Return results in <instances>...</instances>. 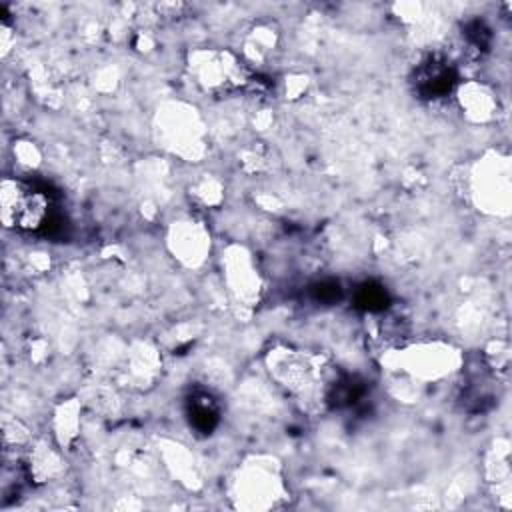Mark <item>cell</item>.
<instances>
[{"instance_id": "4", "label": "cell", "mask_w": 512, "mask_h": 512, "mask_svg": "<svg viewBox=\"0 0 512 512\" xmlns=\"http://www.w3.org/2000/svg\"><path fill=\"white\" fill-rule=\"evenodd\" d=\"M188 416H190V424L196 430L208 432L218 422V406H216V402L210 396L198 394V396H194V400H190Z\"/></svg>"}, {"instance_id": "2", "label": "cell", "mask_w": 512, "mask_h": 512, "mask_svg": "<svg viewBox=\"0 0 512 512\" xmlns=\"http://www.w3.org/2000/svg\"><path fill=\"white\" fill-rule=\"evenodd\" d=\"M270 370L274 372V378L292 392H310L316 380H322L320 368L314 364V360L298 352L278 354Z\"/></svg>"}, {"instance_id": "3", "label": "cell", "mask_w": 512, "mask_h": 512, "mask_svg": "<svg viewBox=\"0 0 512 512\" xmlns=\"http://www.w3.org/2000/svg\"><path fill=\"white\" fill-rule=\"evenodd\" d=\"M454 82H456V74L452 64L438 54L426 56L416 66L414 84H416V90L426 98L436 100V98L448 96L454 88Z\"/></svg>"}, {"instance_id": "1", "label": "cell", "mask_w": 512, "mask_h": 512, "mask_svg": "<svg viewBox=\"0 0 512 512\" xmlns=\"http://www.w3.org/2000/svg\"><path fill=\"white\" fill-rule=\"evenodd\" d=\"M48 218V198L20 182H4L2 186V220L6 226L36 230Z\"/></svg>"}]
</instances>
